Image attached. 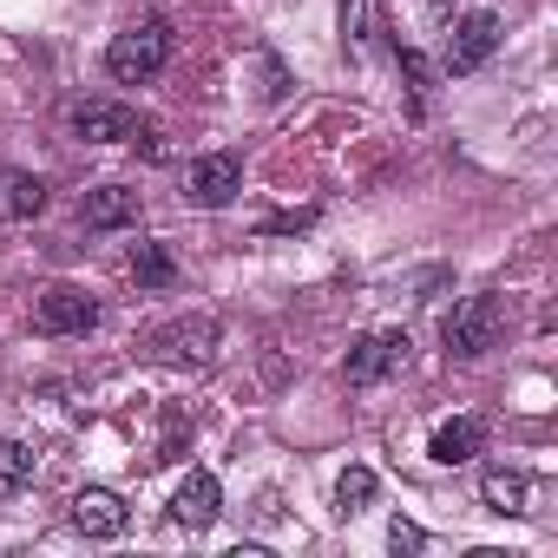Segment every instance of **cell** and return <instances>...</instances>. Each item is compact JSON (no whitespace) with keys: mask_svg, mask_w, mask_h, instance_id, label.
I'll return each mask as SVG.
<instances>
[{"mask_svg":"<svg viewBox=\"0 0 558 558\" xmlns=\"http://www.w3.org/2000/svg\"><path fill=\"white\" fill-rule=\"evenodd\" d=\"M217 512H223V486H217V473H191V480L171 493V519H178L184 532L217 525Z\"/></svg>","mask_w":558,"mask_h":558,"instance_id":"30bf717a","label":"cell"},{"mask_svg":"<svg viewBox=\"0 0 558 558\" xmlns=\"http://www.w3.org/2000/svg\"><path fill=\"white\" fill-rule=\"evenodd\" d=\"M480 499H486V512H499V519H519V512H532L525 499H532V480L519 473V466H486V480H480Z\"/></svg>","mask_w":558,"mask_h":558,"instance_id":"7c38bea8","label":"cell"},{"mask_svg":"<svg viewBox=\"0 0 558 558\" xmlns=\"http://www.w3.org/2000/svg\"><path fill=\"white\" fill-rule=\"evenodd\" d=\"M184 440H191V427H184V421H171V427H165V453H158V460H184Z\"/></svg>","mask_w":558,"mask_h":558,"instance_id":"7402d4cb","label":"cell"},{"mask_svg":"<svg viewBox=\"0 0 558 558\" xmlns=\"http://www.w3.org/2000/svg\"><path fill=\"white\" fill-rule=\"evenodd\" d=\"M236 191H243V158H236V151H204V158L184 165V204L223 210Z\"/></svg>","mask_w":558,"mask_h":558,"instance_id":"3957f363","label":"cell"},{"mask_svg":"<svg viewBox=\"0 0 558 558\" xmlns=\"http://www.w3.org/2000/svg\"><path fill=\"white\" fill-rule=\"evenodd\" d=\"M375 499V473L368 466H349L342 480H336V512H362Z\"/></svg>","mask_w":558,"mask_h":558,"instance_id":"e0dca14e","label":"cell"},{"mask_svg":"<svg viewBox=\"0 0 558 558\" xmlns=\"http://www.w3.org/2000/svg\"><path fill=\"white\" fill-rule=\"evenodd\" d=\"M316 223V210H290V217H269L263 230H310Z\"/></svg>","mask_w":558,"mask_h":558,"instance_id":"603a6c76","label":"cell"},{"mask_svg":"<svg viewBox=\"0 0 558 558\" xmlns=\"http://www.w3.org/2000/svg\"><path fill=\"white\" fill-rule=\"evenodd\" d=\"M480 440H486L480 421H447V427H434V447H427V453H434L440 466H466V460L480 453Z\"/></svg>","mask_w":558,"mask_h":558,"instance_id":"4fadbf2b","label":"cell"},{"mask_svg":"<svg viewBox=\"0 0 558 558\" xmlns=\"http://www.w3.org/2000/svg\"><path fill=\"white\" fill-rule=\"evenodd\" d=\"M217 336H223L217 316H184V323L158 329L151 349H158L165 362H178V368H184V362H191V368H210V362H217Z\"/></svg>","mask_w":558,"mask_h":558,"instance_id":"8992f818","label":"cell"},{"mask_svg":"<svg viewBox=\"0 0 558 558\" xmlns=\"http://www.w3.org/2000/svg\"><path fill=\"white\" fill-rule=\"evenodd\" d=\"M73 132L86 145H125V138H138V112L119 106V99H80L73 106Z\"/></svg>","mask_w":558,"mask_h":558,"instance_id":"ba28073f","label":"cell"},{"mask_svg":"<svg viewBox=\"0 0 558 558\" xmlns=\"http://www.w3.org/2000/svg\"><path fill=\"white\" fill-rule=\"evenodd\" d=\"M138 210H145V197H138L132 184H99V191L80 197V223H86V230H132Z\"/></svg>","mask_w":558,"mask_h":558,"instance_id":"9c48e42d","label":"cell"},{"mask_svg":"<svg viewBox=\"0 0 558 558\" xmlns=\"http://www.w3.org/2000/svg\"><path fill=\"white\" fill-rule=\"evenodd\" d=\"M256 73H263V86H256V93H263L269 106H276V99H283V93H290V73H283V66H276V53H263V60H256Z\"/></svg>","mask_w":558,"mask_h":558,"instance_id":"d6986e66","label":"cell"},{"mask_svg":"<svg viewBox=\"0 0 558 558\" xmlns=\"http://www.w3.org/2000/svg\"><path fill=\"white\" fill-rule=\"evenodd\" d=\"M165 60H171V27H165L158 14L132 21V27L112 34V47H106V73H112L119 86H145V80H158Z\"/></svg>","mask_w":558,"mask_h":558,"instance_id":"6da1fadb","label":"cell"},{"mask_svg":"<svg viewBox=\"0 0 558 558\" xmlns=\"http://www.w3.org/2000/svg\"><path fill=\"white\" fill-rule=\"evenodd\" d=\"M34 323H40L47 336H86V329L99 323V303H93L80 283H53V290H40Z\"/></svg>","mask_w":558,"mask_h":558,"instance_id":"5b68a950","label":"cell"},{"mask_svg":"<svg viewBox=\"0 0 558 558\" xmlns=\"http://www.w3.org/2000/svg\"><path fill=\"white\" fill-rule=\"evenodd\" d=\"M368 34H375V0H342V40H349V53H362Z\"/></svg>","mask_w":558,"mask_h":558,"instance_id":"ac0fdd59","label":"cell"},{"mask_svg":"<svg viewBox=\"0 0 558 558\" xmlns=\"http://www.w3.org/2000/svg\"><path fill=\"white\" fill-rule=\"evenodd\" d=\"M499 329H506V303L499 296H460L447 310V323H440V342H447L453 362H480L499 342Z\"/></svg>","mask_w":558,"mask_h":558,"instance_id":"7a4b0ae2","label":"cell"},{"mask_svg":"<svg viewBox=\"0 0 558 558\" xmlns=\"http://www.w3.org/2000/svg\"><path fill=\"white\" fill-rule=\"evenodd\" d=\"M401 362H408V336H401V329H388V336H362V342L349 349L342 375H349V388H375V381H388Z\"/></svg>","mask_w":558,"mask_h":558,"instance_id":"52a82bcc","label":"cell"},{"mask_svg":"<svg viewBox=\"0 0 558 558\" xmlns=\"http://www.w3.org/2000/svg\"><path fill=\"white\" fill-rule=\"evenodd\" d=\"M388 545H395V551H421V545H427V532H421L414 519H395V525H388Z\"/></svg>","mask_w":558,"mask_h":558,"instance_id":"ffe728a7","label":"cell"},{"mask_svg":"<svg viewBox=\"0 0 558 558\" xmlns=\"http://www.w3.org/2000/svg\"><path fill=\"white\" fill-rule=\"evenodd\" d=\"M34 480V447L27 440H0V493H21Z\"/></svg>","mask_w":558,"mask_h":558,"instance_id":"9a60e30c","label":"cell"},{"mask_svg":"<svg viewBox=\"0 0 558 558\" xmlns=\"http://www.w3.org/2000/svg\"><path fill=\"white\" fill-rule=\"evenodd\" d=\"M132 276H138L145 290H171L178 283V263H171L165 243H132Z\"/></svg>","mask_w":558,"mask_h":558,"instance_id":"5bb4252c","label":"cell"},{"mask_svg":"<svg viewBox=\"0 0 558 558\" xmlns=\"http://www.w3.org/2000/svg\"><path fill=\"white\" fill-rule=\"evenodd\" d=\"M401 73L414 80V93H427V86H434V66H427V60H421L414 47H401Z\"/></svg>","mask_w":558,"mask_h":558,"instance_id":"44dd1931","label":"cell"},{"mask_svg":"<svg viewBox=\"0 0 558 558\" xmlns=\"http://www.w3.org/2000/svg\"><path fill=\"white\" fill-rule=\"evenodd\" d=\"M8 210H14V217H40V210H47V184L27 178V171H14V178H8Z\"/></svg>","mask_w":558,"mask_h":558,"instance_id":"2e32d148","label":"cell"},{"mask_svg":"<svg viewBox=\"0 0 558 558\" xmlns=\"http://www.w3.org/2000/svg\"><path fill=\"white\" fill-rule=\"evenodd\" d=\"M493 47H499V14H466V21L447 34L440 73H447V80H466V73H480V66L493 60Z\"/></svg>","mask_w":558,"mask_h":558,"instance_id":"277c9868","label":"cell"},{"mask_svg":"<svg viewBox=\"0 0 558 558\" xmlns=\"http://www.w3.org/2000/svg\"><path fill=\"white\" fill-rule=\"evenodd\" d=\"M73 525H80L86 538H119V532L132 525V512H125V499H119V493L86 486V493L73 499Z\"/></svg>","mask_w":558,"mask_h":558,"instance_id":"8fae6325","label":"cell"}]
</instances>
